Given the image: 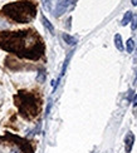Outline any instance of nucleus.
Wrapping results in <instances>:
<instances>
[{"label":"nucleus","mask_w":137,"mask_h":153,"mask_svg":"<svg viewBox=\"0 0 137 153\" xmlns=\"http://www.w3.org/2000/svg\"><path fill=\"white\" fill-rule=\"evenodd\" d=\"M42 22H43V25L45 27V29H47L48 31H50L52 34H54V28H53V25H52V23H50L44 15H42Z\"/></svg>","instance_id":"9"},{"label":"nucleus","mask_w":137,"mask_h":153,"mask_svg":"<svg viewBox=\"0 0 137 153\" xmlns=\"http://www.w3.org/2000/svg\"><path fill=\"white\" fill-rule=\"evenodd\" d=\"M69 4H70V0H58L57 6H55V10H54V15L55 16L63 15L64 13L67 11Z\"/></svg>","instance_id":"5"},{"label":"nucleus","mask_w":137,"mask_h":153,"mask_svg":"<svg viewBox=\"0 0 137 153\" xmlns=\"http://www.w3.org/2000/svg\"><path fill=\"white\" fill-rule=\"evenodd\" d=\"M133 105H135V107L137 105V95H136V97H135V99H133Z\"/></svg>","instance_id":"15"},{"label":"nucleus","mask_w":137,"mask_h":153,"mask_svg":"<svg viewBox=\"0 0 137 153\" xmlns=\"http://www.w3.org/2000/svg\"><path fill=\"white\" fill-rule=\"evenodd\" d=\"M62 38H63V40L68 44V45H76V44H77V39H76V38L69 35V34H67V33H63L62 34Z\"/></svg>","instance_id":"7"},{"label":"nucleus","mask_w":137,"mask_h":153,"mask_svg":"<svg viewBox=\"0 0 137 153\" xmlns=\"http://www.w3.org/2000/svg\"><path fill=\"white\" fill-rule=\"evenodd\" d=\"M133 143H135V136L133 133L130 132L128 134L125 138V147H126V153H131L132 147H133Z\"/></svg>","instance_id":"6"},{"label":"nucleus","mask_w":137,"mask_h":153,"mask_svg":"<svg viewBox=\"0 0 137 153\" xmlns=\"http://www.w3.org/2000/svg\"><path fill=\"white\" fill-rule=\"evenodd\" d=\"M72 54H73V52H70V53L67 55L66 60H64V64H63V68H62V73H61V76H63L64 74H66V69H67V67H68V63H69V60H70V56H72Z\"/></svg>","instance_id":"11"},{"label":"nucleus","mask_w":137,"mask_h":153,"mask_svg":"<svg viewBox=\"0 0 137 153\" xmlns=\"http://www.w3.org/2000/svg\"><path fill=\"white\" fill-rule=\"evenodd\" d=\"M133 49H135V42H133V39H128L126 42V50H127V53H132Z\"/></svg>","instance_id":"12"},{"label":"nucleus","mask_w":137,"mask_h":153,"mask_svg":"<svg viewBox=\"0 0 137 153\" xmlns=\"http://www.w3.org/2000/svg\"><path fill=\"white\" fill-rule=\"evenodd\" d=\"M37 80H38L39 83H44V80H45V72H44V71H40V72L38 73Z\"/></svg>","instance_id":"13"},{"label":"nucleus","mask_w":137,"mask_h":153,"mask_svg":"<svg viewBox=\"0 0 137 153\" xmlns=\"http://www.w3.org/2000/svg\"><path fill=\"white\" fill-rule=\"evenodd\" d=\"M131 4L136 6V5H137V0H131Z\"/></svg>","instance_id":"16"},{"label":"nucleus","mask_w":137,"mask_h":153,"mask_svg":"<svg viewBox=\"0 0 137 153\" xmlns=\"http://www.w3.org/2000/svg\"><path fill=\"white\" fill-rule=\"evenodd\" d=\"M1 14L15 23L25 24L31 22L37 15V6L29 1H16L6 4L1 8Z\"/></svg>","instance_id":"3"},{"label":"nucleus","mask_w":137,"mask_h":153,"mask_svg":"<svg viewBox=\"0 0 137 153\" xmlns=\"http://www.w3.org/2000/svg\"><path fill=\"white\" fill-rule=\"evenodd\" d=\"M0 142H5V143H10L13 146H15L22 153H34V147L30 141L19 136H15L9 132H6L3 137L0 136Z\"/></svg>","instance_id":"4"},{"label":"nucleus","mask_w":137,"mask_h":153,"mask_svg":"<svg viewBox=\"0 0 137 153\" xmlns=\"http://www.w3.org/2000/svg\"><path fill=\"white\" fill-rule=\"evenodd\" d=\"M115 45H116V48L120 50V52H123V42H122V36L120 35V34H116V36H115Z\"/></svg>","instance_id":"8"},{"label":"nucleus","mask_w":137,"mask_h":153,"mask_svg":"<svg viewBox=\"0 0 137 153\" xmlns=\"http://www.w3.org/2000/svg\"><path fill=\"white\" fill-rule=\"evenodd\" d=\"M136 28H137V15H133L131 19V29L136 30Z\"/></svg>","instance_id":"14"},{"label":"nucleus","mask_w":137,"mask_h":153,"mask_svg":"<svg viewBox=\"0 0 137 153\" xmlns=\"http://www.w3.org/2000/svg\"><path fill=\"white\" fill-rule=\"evenodd\" d=\"M14 103L25 119H34L42 108V100L37 92H18L14 95Z\"/></svg>","instance_id":"2"},{"label":"nucleus","mask_w":137,"mask_h":153,"mask_svg":"<svg viewBox=\"0 0 137 153\" xmlns=\"http://www.w3.org/2000/svg\"><path fill=\"white\" fill-rule=\"evenodd\" d=\"M132 11H127L126 14H125V16L122 18V20H121V25L122 27H125V25H127V24H130L131 23V19H132Z\"/></svg>","instance_id":"10"},{"label":"nucleus","mask_w":137,"mask_h":153,"mask_svg":"<svg viewBox=\"0 0 137 153\" xmlns=\"http://www.w3.org/2000/svg\"><path fill=\"white\" fill-rule=\"evenodd\" d=\"M0 49L19 58L39 60L44 55L43 39L35 30L0 31Z\"/></svg>","instance_id":"1"}]
</instances>
